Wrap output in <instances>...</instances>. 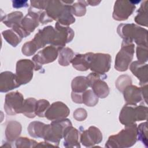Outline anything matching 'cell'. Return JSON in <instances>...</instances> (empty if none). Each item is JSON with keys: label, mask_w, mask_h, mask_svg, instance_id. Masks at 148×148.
Returning a JSON list of instances; mask_svg holds the SVG:
<instances>
[{"label": "cell", "mask_w": 148, "mask_h": 148, "mask_svg": "<svg viewBox=\"0 0 148 148\" xmlns=\"http://www.w3.org/2000/svg\"><path fill=\"white\" fill-rule=\"evenodd\" d=\"M21 127L20 123L16 121H10L6 130V138L9 142H13L20 135Z\"/></svg>", "instance_id": "obj_19"}, {"label": "cell", "mask_w": 148, "mask_h": 148, "mask_svg": "<svg viewBox=\"0 0 148 148\" xmlns=\"http://www.w3.org/2000/svg\"><path fill=\"white\" fill-rule=\"evenodd\" d=\"M23 97L19 92H12L6 95L5 109L9 114L21 113L23 106Z\"/></svg>", "instance_id": "obj_6"}, {"label": "cell", "mask_w": 148, "mask_h": 148, "mask_svg": "<svg viewBox=\"0 0 148 148\" xmlns=\"http://www.w3.org/2000/svg\"><path fill=\"white\" fill-rule=\"evenodd\" d=\"M38 143L32 139L27 138H19L16 140V146L17 148L21 147H35Z\"/></svg>", "instance_id": "obj_25"}, {"label": "cell", "mask_w": 148, "mask_h": 148, "mask_svg": "<svg viewBox=\"0 0 148 148\" xmlns=\"http://www.w3.org/2000/svg\"><path fill=\"white\" fill-rule=\"evenodd\" d=\"M89 86L87 78L83 76H79L75 78L72 83V88L73 91L72 97H82V93L84 92V90Z\"/></svg>", "instance_id": "obj_16"}, {"label": "cell", "mask_w": 148, "mask_h": 148, "mask_svg": "<svg viewBox=\"0 0 148 148\" xmlns=\"http://www.w3.org/2000/svg\"><path fill=\"white\" fill-rule=\"evenodd\" d=\"M125 129L115 135L110 136L106 142V147H129L133 146L137 140L136 124L126 125Z\"/></svg>", "instance_id": "obj_1"}, {"label": "cell", "mask_w": 148, "mask_h": 148, "mask_svg": "<svg viewBox=\"0 0 148 148\" xmlns=\"http://www.w3.org/2000/svg\"><path fill=\"white\" fill-rule=\"evenodd\" d=\"M1 91L6 92L18 87L19 83L17 76L10 72H5L1 74Z\"/></svg>", "instance_id": "obj_13"}, {"label": "cell", "mask_w": 148, "mask_h": 148, "mask_svg": "<svg viewBox=\"0 0 148 148\" xmlns=\"http://www.w3.org/2000/svg\"><path fill=\"white\" fill-rule=\"evenodd\" d=\"M12 30H7L2 32V35L6 41L15 47L18 43H19L21 40V37L19 35H17Z\"/></svg>", "instance_id": "obj_23"}, {"label": "cell", "mask_w": 148, "mask_h": 148, "mask_svg": "<svg viewBox=\"0 0 148 148\" xmlns=\"http://www.w3.org/2000/svg\"><path fill=\"white\" fill-rule=\"evenodd\" d=\"M146 122L142 123L137 130V137L138 139L141 141L145 146L147 147V127Z\"/></svg>", "instance_id": "obj_26"}, {"label": "cell", "mask_w": 148, "mask_h": 148, "mask_svg": "<svg viewBox=\"0 0 148 148\" xmlns=\"http://www.w3.org/2000/svg\"><path fill=\"white\" fill-rule=\"evenodd\" d=\"M58 51L54 46H49L39 51L34 57L33 60L38 64H43L53 61L57 57Z\"/></svg>", "instance_id": "obj_12"}, {"label": "cell", "mask_w": 148, "mask_h": 148, "mask_svg": "<svg viewBox=\"0 0 148 148\" xmlns=\"http://www.w3.org/2000/svg\"><path fill=\"white\" fill-rule=\"evenodd\" d=\"M34 64L29 60H21L17 62L16 65V74L18 81L20 84L29 82L33 75Z\"/></svg>", "instance_id": "obj_7"}, {"label": "cell", "mask_w": 148, "mask_h": 148, "mask_svg": "<svg viewBox=\"0 0 148 148\" xmlns=\"http://www.w3.org/2000/svg\"><path fill=\"white\" fill-rule=\"evenodd\" d=\"M79 114L80 116L77 118V120L82 121L84 120L86 117V110L83 109H79L76 110V112L74 113V115H78Z\"/></svg>", "instance_id": "obj_29"}, {"label": "cell", "mask_w": 148, "mask_h": 148, "mask_svg": "<svg viewBox=\"0 0 148 148\" xmlns=\"http://www.w3.org/2000/svg\"><path fill=\"white\" fill-rule=\"evenodd\" d=\"M102 140V133L95 127H90L88 130L84 131L80 136V142L86 147H92L99 143Z\"/></svg>", "instance_id": "obj_10"}, {"label": "cell", "mask_w": 148, "mask_h": 148, "mask_svg": "<svg viewBox=\"0 0 148 148\" xmlns=\"http://www.w3.org/2000/svg\"><path fill=\"white\" fill-rule=\"evenodd\" d=\"M118 33L124 39V42H132L134 39L138 45H146L147 30L134 24H122L118 27Z\"/></svg>", "instance_id": "obj_3"}, {"label": "cell", "mask_w": 148, "mask_h": 148, "mask_svg": "<svg viewBox=\"0 0 148 148\" xmlns=\"http://www.w3.org/2000/svg\"><path fill=\"white\" fill-rule=\"evenodd\" d=\"M101 76H102L101 73H90L87 78L94 94L98 97L105 98L108 95L109 90L106 83L100 79Z\"/></svg>", "instance_id": "obj_8"}, {"label": "cell", "mask_w": 148, "mask_h": 148, "mask_svg": "<svg viewBox=\"0 0 148 148\" xmlns=\"http://www.w3.org/2000/svg\"><path fill=\"white\" fill-rule=\"evenodd\" d=\"M73 53L69 48H65L61 50L60 53L59 63L61 65H68L72 60Z\"/></svg>", "instance_id": "obj_22"}, {"label": "cell", "mask_w": 148, "mask_h": 148, "mask_svg": "<svg viewBox=\"0 0 148 148\" xmlns=\"http://www.w3.org/2000/svg\"><path fill=\"white\" fill-rule=\"evenodd\" d=\"M146 118L147 108L135 106L133 104L124 106L120 114V121L125 125L133 124L135 121H141Z\"/></svg>", "instance_id": "obj_4"}, {"label": "cell", "mask_w": 148, "mask_h": 148, "mask_svg": "<svg viewBox=\"0 0 148 148\" xmlns=\"http://www.w3.org/2000/svg\"><path fill=\"white\" fill-rule=\"evenodd\" d=\"M110 56L106 54H93L90 65L91 71L103 74L108 72L110 66Z\"/></svg>", "instance_id": "obj_9"}, {"label": "cell", "mask_w": 148, "mask_h": 148, "mask_svg": "<svg viewBox=\"0 0 148 148\" xmlns=\"http://www.w3.org/2000/svg\"><path fill=\"white\" fill-rule=\"evenodd\" d=\"M49 106V102L45 99L39 100L36 102L35 113L40 117L44 116L45 112L47 110V108Z\"/></svg>", "instance_id": "obj_27"}, {"label": "cell", "mask_w": 148, "mask_h": 148, "mask_svg": "<svg viewBox=\"0 0 148 148\" xmlns=\"http://www.w3.org/2000/svg\"><path fill=\"white\" fill-rule=\"evenodd\" d=\"M131 71L136 77H138L140 83L143 82V83H147V65L145 64L143 66L142 63L137 61L134 62L131 66Z\"/></svg>", "instance_id": "obj_18"}, {"label": "cell", "mask_w": 148, "mask_h": 148, "mask_svg": "<svg viewBox=\"0 0 148 148\" xmlns=\"http://www.w3.org/2000/svg\"><path fill=\"white\" fill-rule=\"evenodd\" d=\"M69 113V109L65 104L61 102H57L51 105L45 114L49 120H58L67 117Z\"/></svg>", "instance_id": "obj_11"}, {"label": "cell", "mask_w": 148, "mask_h": 148, "mask_svg": "<svg viewBox=\"0 0 148 148\" xmlns=\"http://www.w3.org/2000/svg\"><path fill=\"white\" fill-rule=\"evenodd\" d=\"M134 45L123 42L121 50L117 54L115 61V68L119 71H126L134 54Z\"/></svg>", "instance_id": "obj_5"}, {"label": "cell", "mask_w": 148, "mask_h": 148, "mask_svg": "<svg viewBox=\"0 0 148 148\" xmlns=\"http://www.w3.org/2000/svg\"><path fill=\"white\" fill-rule=\"evenodd\" d=\"M36 101L34 98L27 99L22 108L21 113H24L27 117L33 118L35 116V108H36Z\"/></svg>", "instance_id": "obj_20"}, {"label": "cell", "mask_w": 148, "mask_h": 148, "mask_svg": "<svg viewBox=\"0 0 148 148\" xmlns=\"http://www.w3.org/2000/svg\"><path fill=\"white\" fill-rule=\"evenodd\" d=\"M141 90L136 86H128L124 91V99L131 104H135L142 99Z\"/></svg>", "instance_id": "obj_17"}, {"label": "cell", "mask_w": 148, "mask_h": 148, "mask_svg": "<svg viewBox=\"0 0 148 148\" xmlns=\"http://www.w3.org/2000/svg\"><path fill=\"white\" fill-rule=\"evenodd\" d=\"M64 146L65 147H80L78 142L79 134L76 128L69 126L65 130L64 134Z\"/></svg>", "instance_id": "obj_14"}, {"label": "cell", "mask_w": 148, "mask_h": 148, "mask_svg": "<svg viewBox=\"0 0 148 148\" xmlns=\"http://www.w3.org/2000/svg\"><path fill=\"white\" fill-rule=\"evenodd\" d=\"M71 125V121L68 119L58 120L51 124H45L43 139L55 147H58L60 140L64 137L65 130Z\"/></svg>", "instance_id": "obj_2"}, {"label": "cell", "mask_w": 148, "mask_h": 148, "mask_svg": "<svg viewBox=\"0 0 148 148\" xmlns=\"http://www.w3.org/2000/svg\"><path fill=\"white\" fill-rule=\"evenodd\" d=\"M147 47L144 48L142 46H138L137 47V57L139 62L142 63L147 61Z\"/></svg>", "instance_id": "obj_28"}, {"label": "cell", "mask_w": 148, "mask_h": 148, "mask_svg": "<svg viewBox=\"0 0 148 148\" xmlns=\"http://www.w3.org/2000/svg\"><path fill=\"white\" fill-rule=\"evenodd\" d=\"M83 102L88 106H94L98 102V97L91 90H88L84 92L82 94V103Z\"/></svg>", "instance_id": "obj_24"}, {"label": "cell", "mask_w": 148, "mask_h": 148, "mask_svg": "<svg viewBox=\"0 0 148 148\" xmlns=\"http://www.w3.org/2000/svg\"><path fill=\"white\" fill-rule=\"evenodd\" d=\"M45 124L40 122H32L31 123L28 128V131L29 135L34 138H43V130Z\"/></svg>", "instance_id": "obj_21"}, {"label": "cell", "mask_w": 148, "mask_h": 148, "mask_svg": "<svg viewBox=\"0 0 148 148\" xmlns=\"http://www.w3.org/2000/svg\"><path fill=\"white\" fill-rule=\"evenodd\" d=\"M93 53L77 54L72 60L73 66L79 71H86L90 68Z\"/></svg>", "instance_id": "obj_15"}]
</instances>
